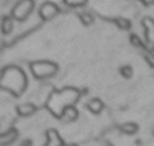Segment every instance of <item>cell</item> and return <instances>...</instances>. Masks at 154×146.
Returning a JSON list of instances; mask_svg holds the SVG:
<instances>
[{
  "label": "cell",
  "mask_w": 154,
  "mask_h": 146,
  "mask_svg": "<svg viewBox=\"0 0 154 146\" xmlns=\"http://www.w3.org/2000/svg\"><path fill=\"white\" fill-rule=\"evenodd\" d=\"M78 98H80V93L73 88H65V90H60V91H53L47 101V108L55 116L61 118L63 111L68 106H75Z\"/></svg>",
  "instance_id": "cell-1"
},
{
  "label": "cell",
  "mask_w": 154,
  "mask_h": 146,
  "mask_svg": "<svg viewBox=\"0 0 154 146\" xmlns=\"http://www.w3.org/2000/svg\"><path fill=\"white\" fill-rule=\"evenodd\" d=\"M25 86H27V78H25V73L20 68H17V66L4 68L2 76H0V88L10 91L17 98L25 90Z\"/></svg>",
  "instance_id": "cell-2"
},
{
  "label": "cell",
  "mask_w": 154,
  "mask_h": 146,
  "mask_svg": "<svg viewBox=\"0 0 154 146\" xmlns=\"http://www.w3.org/2000/svg\"><path fill=\"white\" fill-rule=\"evenodd\" d=\"M30 70L32 75L38 80L43 78H50L55 73L58 71V65L53 62H45V60H40V62H32L30 63Z\"/></svg>",
  "instance_id": "cell-3"
},
{
  "label": "cell",
  "mask_w": 154,
  "mask_h": 146,
  "mask_svg": "<svg viewBox=\"0 0 154 146\" xmlns=\"http://www.w3.org/2000/svg\"><path fill=\"white\" fill-rule=\"evenodd\" d=\"M33 10V2L32 0H23V2H17L12 10V18L14 20H18V22H23V20L28 18V15L32 13Z\"/></svg>",
  "instance_id": "cell-4"
},
{
  "label": "cell",
  "mask_w": 154,
  "mask_h": 146,
  "mask_svg": "<svg viewBox=\"0 0 154 146\" xmlns=\"http://www.w3.org/2000/svg\"><path fill=\"white\" fill-rule=\"evenodd\" d=\"M141 25L144 28V33H146V43L151 50H154V18L151 17H144L141 20Z\"/></svg>",
  "instance_id": "cell-5"
},
{
  "label": "cell",
  "mask_w": 154,
  "mask_h": 146,
  "mask_svg": "<svg viewBox=\"0 0 154 146\" xmlns=\"http://www.w3.org/2000/svg\"><path fill=\"white\" fill-rule=\"evenodd\" d=\"M58 12H60V7H58L57 3H53V2H45V3H42L40 10H38L42 20H50V18H53V17L57 15Z\"/></svg>",
  "instance_id": "cell-6"
},
{
  "label": "cell",
  "mask_w": 154,
  "mask_h": 146,
  "mask_svg": "<svg viewBox=\"0 0 154 146\" xmlns=\"http://www.w3.org/2000/svg\"><path fill=\"white\" fill-rule=\"evenodd\" d=\"M45 136H47V144H45V146H65V143H63V139H61V136L58 135V131H57L55 128L47 129Z\"/></svg>",
  "instance_id": "cell-7"
},
{
  "label": "cell",
  "mask_w": 154,
  "mask_h": 146,
  "mask_svg": "<svg viewBox=\"0 0 154 146\" xmlns=\"http://www.w3.org/2000/svg\"><path fill=\"white\" fill-rule=\"evenodd\" d=\"M17 136H18V131H17L15 128L7 129L5 133H2V135H0V146H8V144H12V143L17 139Z\"/></svg>",
  "instance_id": "cell-8"
},
{
  "label": "cell",
  "mask_w": 154,
  "mask_h": 146,
  "mask_svg": "<svg viewBox=\"0 0 154 146\" xmlns=\"http://www.w3.org/2000/svg\"><path fill=\"white\" fill-rule=\"evenodd\" d=\"M86 108L90 110L93 115H100V113L104 110V103L101 101L100 98H91V100L86 101Z\"/></svg>",
  "instance_id": "cell-9"
},
{
  "label": "cell",
  "mask_w": 154,
  "mask_h": 146,
  "mask_svg": "<svg viewBox=\"0 0 154 146\" xmlns=\"http://www.w3.org/2000/svg\"><path fill=\"white\" fill-rule=\"evenodd\" d=\"M35 111H37V106L33 103H22L17 106V113L20 116H32Z\"/></svg>",
  "instance_id": "cell-10"
},
{
  "label": "cell",
  "mask_w": 154,
  "mask_h": 146,
  "mask_svg": "<svg viewBox=\"0 0 154 146\" xmlns=\"http://www.w3.org/2000/svg\"><path fill=\"white\" fill-rule=\"evenodd\" d=\"M61 119H63L65 123L76 121V119H78V110H76V106H68V108L63 111V115H61Z\"/></svg>",
  "instance_id": "cell-11"
},
{
  "label": "cell",
  "mask_w": 154,
  "mask_h": 146,
  "mask_svg": "<svg viewBox=\"0 0 154 146\" xmlns=\"http://www.w3.org/2000/svg\"><path fill=\"white\" fill-rule=\"evenodd\" d=\"M0 30H2V33H4V35H8V33L14 30V18H12V17H4Z\"/></svg>",
  "instance_id": "cell-12"
},
{
  "label": "cell",
  "mask_w": 154,
  "mask_h": 146,
  "mask_svg": "<svg viewBox=\"0 0 154 146\" xmlns=\"http://www.w3.org/2000/svg\"><path fill=\"white\" fill-rule=\"evenodd\" d=\"M119 129H121L123 135H136L137 129H139V126H137L136 123H123Z\"/></svg>",
  "instance_id": "cell-13"
},
{
  "label": "cell",
  "mask_w": 154,
  "mask_h": 146,
  "mask_svg": "<svg viewBox=\"0 0 154 146\" xmlns=\"http://www.w3.org/2000/svg\"><path fill=\"white\" fill-rule=\"evenodd\" d=\"M111 22H113L119 30H129L131 28V22L128 18H124V17H116V18H113Z\"/></svg>",
  "instance_id": "cell-14"
},
{
  "label": "cell",
  "mask_w": 154,
  "mask_h": 146,
  "mask_svg": "<svg viewBox=\"0 0 154 146\" xmlns=\"http://www.w3.org/2000/svg\"><path fill=\"white\" fill-rule=\"evenodd\" d=\"M80 20H81V23H83V25H91V23L94 22L93 15H91V13H88V12L80 13Z\"/></svg>",
  "instance_id": "cell-15"
},
{
  "label": "cell",
  "mask_w": 154,
  "mask_h": 146,
  "mask_svg": "<svg viewBox=\"0 0 154 146\" xmlns=\"http://www.w3.org/2000/svg\"><path fill=\"white\" fill-rule=\"evenodd\" d=\"M63 3H66L68 7H73V8H78V7H83L86 5V0H65Z\"/></svg>",
  "instance_id": "cell-16"
},
{
  "label": "cell",
  "mask_w": 154,
  "mask_h": 146,
  "mask_svg": "<svg viewBox=\"0 0 154 146\" xmlns=\"http://www.w3.org/2000/svg\"><path fill=\"white\" fill-rule=\"evenodd\" d=\"M143 56H144V60H146V62L149 63V66H152V68H154V53L143 50Z\"/></svg>",
  "instance_id": "cell-17"
},
{
  "label": "cell",
  "mask_w": 154,
  "mask_h": 146,
  "mask_svg": "<svg viewBox=\"0 0 154 146\" xmlns=\"http://www.w3.org/2000/svg\"><path fill=\"white\" fill-rule=\"evenodd\" d=\"M121 75H123L124 78H131V76H133V68H131L129 65L121 66Z\"/></svg>",
  "instance_id": "cell-18"
},
{
  "label": "cell",
  "mask_w": 154,
  "mask_h": 146,
  "mask_svg": "<svg viewBox=\"0 0 154 146\" xmlns=\"http://www.w3.org/2000/svg\"><path fill=\"white\" fill-rule=\"evenodd\" d=\"M129 40H131V43H133L136 48H141V50H143V42H141V38H139L137 35H134V33H133V35L129 36Z\"/></svg>",
  "instance_id": "cell-19"
},
{
  "label": "cell",
  "mask_w": 154,
  "mask_h": 146,
  "mask_svg": "<svg viewBox=\"0 0 154 146\" xmlns=\"http://www.w3.org/2000/svg\"><path fill=\"white\" fill-rule=\"evenodd\" d=\"M30 144H32V141H25V143H22L20 146H30Z\"/></svg>",
  "instance_id": "cell-20"
},
{
  "label": "cell",
  "mask_w": 154,
  "mask_h": 146,
  "mask_svg": "<svg viewBox=\"0 0 154 146\" xmlns=\"http://www.w3.org/2000/svg\"><path fill=\"white\" fill-rule=\"evenodd\" d=\"M65 146H76L75 143H70V144H65Z\"/></svg>",
  "instance_id": "cell-21"
}]
</instances>
